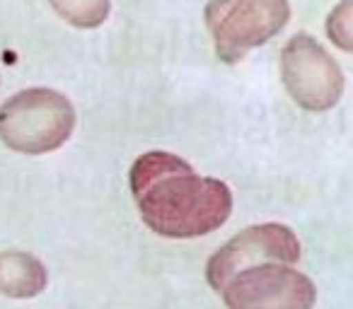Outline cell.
I'll return each mask as SVG.
<instances>
[{"label":"cell","mask_w":353,"mask_h":309,"mask_svg":"<svg viewBox=\"0 0 353 309\" xmlns=\"http://www.w3.org/2000/svg\"><path fill=\"white\" fill-rule=\"evenodd\" d=\"M131 193L143 222L170 239L203 237L232 213V193L221 179L201 177L187 160L165 150H150L133 162Z\"/></svg>","instance_id":"6da1fadb"},{"label":"cell","mask_w":353,"mask_h":309,"mask_svg":"<svg viewBox=\"0 0 353 309\" xmlns=\"http://www.w3.org/2000/svg\"><path fill=\"white\" fill-rule=\"evenodd\" d=\"M75 128V109L56 89L32 87L17 92L0 109V138L22 155L59 150Z\"/></svg>","instance_id":"7a4b0ae2"},{"label":"cell","mask_w":353,"mask_h":309,"mask_svg":"<svg viewBox=\"0 0 353 309\" xmlns=\"http://www.w3.org/2000/svg\"><path fill=\"white\" fill-rule=\"evenodd\" d=\"M290 20L288 0H211L206 27L223 63H237L252 49L274 39Z\"/></svg>","instance_id":"3957f363"},{"label":"cell","mask_w":353,"mask_h":309,"mask_svg":"<svg viewBox=\"0 0 353 309\" xmlns=\"http://www.w3.org/2000/svg\"><path fill=\"white\" fill-rule=\"evenodd\" d=\"M281 80L305 111H329L343 94L341 65L310 34H295L283 46Z\"/></svg>","instance_id":"277c9868"},{"label":"cell","mask_w":353,"mask_h":309,"mask_svg":"<svg viewBox=\"0 0 353 309\" xmlns=\"http://www.w3.org/2000/svg\"><path fill=\"white\" fill-rule=\"evenodd\" d=\"M221 297L228 309H312L317 288L288 264H259L232 275Z\"/></svg>","instance_id":"5b68a950"},{"label":"cell","mask_w":353,"mask_h":309,"mask_svg":"<svg viewBox=\"0 0 353 309\" xmlns=\"http://www.w3.org/2000/svg\"><path fill=\"white\" fill-rule=\"evenodd\" d=\"M300 261V242L288 225L264 222L242 230L237 237L221 246L206 264V280L221 292L228 280L240 270L259 264H288Z\"/></svg>","instance_id":"8992f818"},{"label":"cell","mask_w":353,"mask_h":309,"mask_svg":"<svg viewBox=\"0 0 353 309\" xmlns=\"http://www.w3.org/2000/svg\"><path fill=\"white\" fill-rule=\"evenodd\" d=\"M49 273L37 256L27 251H0V295L30 299L46 290Z\"/></svg>","instance_id":"52a82bcc"},{"label":"cell","mask_w":353,"mask_h":309,"mask_svg":"<svg viewBox=\"0 0 353 309\" xmlns=\"http://www.w3.org/2000/svg\"><path fill=\"white\" fill-rule=\"evenodd\" d=\"M49 6L68 25L80 30H94L109 17L112 0H49Z\"/></svg>","instance_id":"ba28073f"},{"label":"cell","mask_w":353,"mask_h":309,"mask_svg":"<svg viewBox=\"0 0 353 309\" xmlns=\"http://www.w3.org/2000/svg\"><path fill=\"white\" fill-rule=\"evenodd\" d=\"M327 36L336 49L353 54V0H341L327 17Z\"/></svg>","instance_id":"9c48e42d"}]
</instances>
